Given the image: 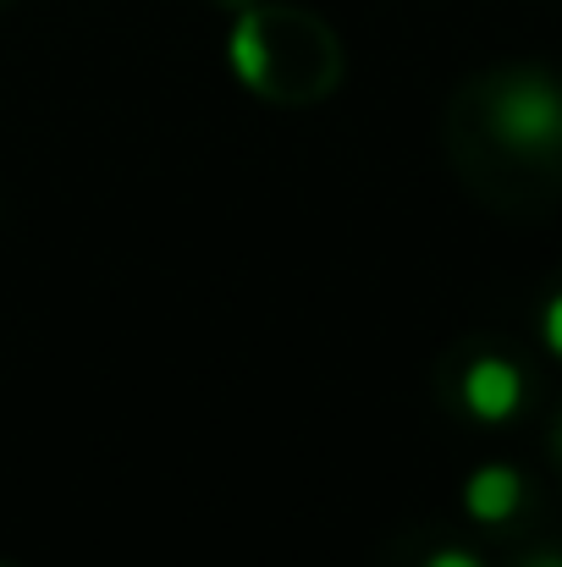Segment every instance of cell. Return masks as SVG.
Returning a JSON list of instances; mask_svg holds the SVG:
<instances>
[{"instance_id":"1","label":"cell","mask_w":562,"mask_h":567,"mask_svg":"<svg viewBox=\"0 0 562 567\" xmlns=\"http://www.w3.org/2000/svg\"><path fill=\"white\" fill-rule=\"evenodd\" d=\"M497 133L519 150H546V144H562V100L524 78V83H508L497 94Z\"/></svg>"},{"instance_id":"2","label":"cell","mask_w":562,"mask_h":567,"mask_svg":"<svg viewBox=\"0 0 562 567\" xmlns=\"http://www.w3.org/2000/svg\"><path fill=\"white\" fill-rule=\"evenodd\" d=\"M463 402H469V413L474 419H508L519 402H524V375H519V364H508V359H474L469 364V375H463Z\"/></svg>"},{"instance_id":"3","label":"cell","mask_w":562,"mask_h":567,"mask_svg":"<svg viewBox=\"0 0 562 567\" xmlns=\"http://www.w3.org/2000/svg\"><path fill=\"white\" fill-rule=\"evenodd\" d=\"M463 502H469V513H474L480 524H502V518L519 513L524 480H519L508 463H486V468H474V480L463 485Z\"/></svg>"},{"instance_id":"4","label":"cell","mask_w":562,"mask_h":567,"mask_svg":"<svg viewBox=\"0 0 562 567\" xmlns=\"http://www.w3.org/2000/svg\"><path fill=\"white\" fill-rule=\"evenodd\" d=\"M232 61H237V72H243V83H265V28H259V17H243L237 22V33H232Z\"/></svg>"},{"instance_id":"5","label":"cell","mask_w":562,"mask_h":567,"mask_svg":"<svg viewBox=\"0 0 562 567\" xmlns=\"http://www.w3.org/2000/svg\"><path fill=\"white\" fill-rule=\"evenodd\" d=\"M541 331H546V348L562 359V298H552L546 303V320H541Z\"/></svg>"},{"instance_id":"6","label":"cell","mask_w":562,"mask_h":567,"mask_svg":"<svg viewBox=\"0 0 562 567\" xmlns=\"http://www.w3.org/2000/svg\"><path fill=\"white\" fill-rule=\"evenodd\" d=\"M425 567H480V557H469V551H436Z\"/></svg>"},{"instance_id":"7","label":"cell","mask_w":562,"mask_h":567,"mask_svg":"<svg viewBox=\"0 0 562 567\" xmlns=\"http://www.w3.org/2000/svg\"><path fill=\"white\" fill-rule=\"evenodd\" d=\"M530 567H562V551H546V557H535Z\"/></svg>"},{"instance_id":"8","label":"cell","mask_w":562,"mask_h":567,"mask_svg":"<svg viewBox=\"0 0 562 567\" xmlns=\"http://www.w3.org/2000/svg\"><path fill=\"white\" fill-rule=\"evenodd\" d=\"M558 441H562V435H558Z\"/></svg>"}]
</instances>
